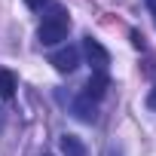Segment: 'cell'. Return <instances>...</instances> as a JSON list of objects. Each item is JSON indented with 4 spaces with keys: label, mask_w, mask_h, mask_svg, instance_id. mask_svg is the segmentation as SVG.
<instances>
[{
    "label": "cell",
    "mask_w": 156,
    "mask_h": 156,
    "mask_svg": "<svg viewBox=\"0 0 156 156\" xmlns=\"http://www.w3.org/2000/svg\"><path fill=\"white\" fill-rule=\"evenodd\" d=\"M67 28H70L67 16L55 12V16H49V19H46V22L40 25L37 37H40V43H43V46H55V43H61V40L67 37Z\"/></svg>",
    "instance_id": "obj_1"
},
{
    "label": "cell",
    "mask_w": 156,
    "mask_h": 156,
    "mask_svg": "<svg viewBox=\"0 0 156 156\" xmlns=\"http://www.w3.org/2000/svg\"><path fill=\"white\" fill-rule=\"evenodd\" d=\"M49 64H52L58 73H73L76 67H80V49H76V46H64V49L52 52Z\"/></svg>",
    "instance_id": "obj_2"
},
{
    "label": "cell",
    "mask_w": 156,
    "mask_h": 156,
    "mask_svg": "<svg viewBox=\"0 0 156 156\" xmlns=\"http://www.w3.org/2000/svg\"><path fill=\"white\" fill-rule=\"evenodd\" d=\"M83 52H86V58H89V64L98 70V73H107V64H110V52L98 43V40H92V37H86L83 40Z\"/></svg>",
    "instance_id": "obj_3"
},
{
    "label": "cell",
    "mask_w": 156,
    "mask_h": 156,
    "mask_svg": "<svg viewBox=\"0 0 156 156\" xmlns=\"http://www.w3.org/2000/svg\"><path fill=\"white\" fill-rule=\"evenodd\" d=\"M104 92H107V73H98V70H95V73L89 76L83 95H86L89 101H98V98H104Z\"/></svg>",
    "instance_id": "obj_4"
},
{
    "label": "cell",
    "mask_w": 156,
    "mask_h": 156,
    "mask_svg": "<svg viewBox=\"0 0 156 156\" xmlns=\"http://www.w3.org/2000/svg\"><path fill=\"white\" fill-rule=\"evenodd\" d=\"M73 116L80 119V122H95V119H98L95 101H89L86 95H83V98H76V101H73Z\"/></svg>",
    "instance_id": "obj_5"
},
{
    "label": "cell",
    "mask_w": 156,
    "mask_h": 156,
    "mask_svg": "<svg viewBox=\"0 0 156 156\" xmlns=\"http://www.w3.org/2000/svg\"><path fill=\"white\" fill-rule=\"evenodd\" d=\"M61 150L64 156H86V144L76 135H61Z\"/></svg>",
    "instance_id": "obj_6"
},
{
    "label": "cell",
    "mask_w": 156,
    "mask_h": 156,
    "mask_svg": "<svg viewBox=\"0 0 156 156\" xmlns=\"http://www.w3.org/2000/svg\"><path fill=\"white\" fill-rule=\"evenodd\" d=\"M16 95V73L12 70H0V98L9 101Z\"/></svg>",
    "instance_id": "obj_7"
},
{
    "label": "cell",
    "mask_w": 156,
    "mask_h": 156,
    "mask_svg": "<svg viewBox=\"0 0 156 156\" xmlns=\"http://www.w3.org/2000/svg\"><path fill=\"white\" fill-rule=\"evenodd\" d=\"M25 3H28L31 9H43V6H46V0H25Z\"/></svg>",
    "instance_id": "obj_8"
},
{
    "label": "cell",
    "mask_w": 156,
    "mask_h": 156,
    "mask_svg": "<svg viewBox=\"0 0 156 156\" xmlns=\"http://www.w3.org/2000/svg\"><path fill=\"white\" fill-rule=\"evenodd\" d=\"M147 104H150V107H156V89L150 92V98H147Z\"/></svg>",
    "instance_id": "obj_9"
},
{
    "label": "cell",
    "mask_w": 156,
    "mask_h": 156,
    "mask_svg": "<svg viewBox=\"0 0 156 156\" xmlns=\"http://www.w3.org/2000/svg\"><path fill=\"white\" fill-rule=\"evenodd\" d=\"M147 9H150V12H156V0H147Z\"/></svg>",
    "instance_id": "obj_10"
},
{
    "label": "cell",
    "mask_w": 156,
    "mask_h": 156,
    "mask_svg": "<svg viewBox=\"0 0 156 156\" xmlns=\"http://www.w3.org/2000/svg\"><path fill=\"white\" fill-rule=\"evenodd\" d=\"M0 129H3V116H0Z\"/></svg>",
    "instance_id": "obj_11"
}]
</instances>
